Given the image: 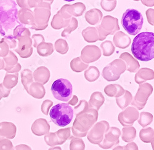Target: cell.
<instances>
[{"label":"cell","instance_id":"obj_1","mask_svg":"<svg viewBox=\"0 0 154 150\" xmlns=\"http://www.w3.org/2000/svg\"><path fill=\"white\" fill-rule=\"evenodd\" d=\"M133 55L137 60L147 62L154 58V34L142 32L133 40L131 45Z\"/></svg>","mask_w":154,"mask_h":150},{"label":"cell","instance_id":"obj_2","mask_svg":"<svg viewBox=\"0 0 154 150\" xmlns=\"http://www.w3.org/2000/svg\"><path fill=\"white\" fill-rule=\"evenodd\" d=\"M97 119L98 111L94 109H88L76 115L71 128L73 136L80 139L86 136Z\"/></svg>","mask_w":154,"mask_h":150},{"label":"cell","instance_id":"obj_3","mask_svg":"<svg viewBox=\"0 0 154 150\" xmlns=\"http://www.w3.org/2000/svg\"><path fill=\"white\" fill-rule=\"evenodd\" d=\"M17 12L15 2L0 1V33L3 36L18 22Z\"/></svg>","mask_w":154,"mask_h":150},{"label":"cell","instance_id":"obj_4","mask_svg":"<svg viewBox=\"0 0 154 150\" xmlns=\"http://www.w3.org/2000/svg\"><path fill=\"white\" fill-rule=\"evenodd\" d=\"M122 24L130 35H136L142 29L144 18L140 12L134 9H127L122 16Z\"/></svg>","mask_w":154,"mask_h":150},{"label":"cell","instance_id":"obj_5","mask_svg":"<svg viewBox=\"0 0 154 150\" xmlns=\"http://www.w3.org/2000/svg\"><path fill=\"white\" fill-rule=\"evenodd\" d=\"M73 110L68 104H59L51 109L49 116L51 121L59 127H65L72 121Z\"/></svg>","mask_w":154,"mask_h":150},{"label":"cell","instance_id":"obj_6","mask_svg":"<svg viewBox=\"0 0 154 150\" xmlns=\"http://www.w3.org/2000/svg\"><path fill=\"white\" fill-rule=\"evenodd\" d=\"M51 90L54 98L58 100L68 102L72 95L73 87L68 80L60 78L53 83Z\"/></svg>","mask_w":154,"mask_h":150},{"label":"cell","instance_id":"obj_7","mask_svg":"<svg viewBox=\"0 0 154 150\" xmlns=\"http://www.w3.org/2000/svg\"><path fill=\"white\" fill-rule=\"evenodd\" d=\"M126 70L125 62L121 59H116L108 66L106 67L102 71V76L107 81H115L118 80L122 73Z\"/></svg>","mask_w":154,"mask_h":150},{"label":"cell","instance_id":"obj_8","mask_svg":"<svg viewBox=\"0 0 154 150\" xmlns=\"http://www.w3.org/2000/svg\"><path fill=\"white\" fill-rule=\"evenodd\" d=\"M96 29L99 33V41L104 40L107 36L113 34L120 30L119 20L110 16H106L102 19L100 26L96 27Z\"/></svg>","mask_w":154,"mask_h":150},{"label":"cell","instance_id":"obj_9","mask_svg":"<svg viewBox=\"0 0 154 150\" xmlns=\"http://www.w3.org/2000/svg\"><path fill=\"white\" fill-rule=\"evenodd\" d=\"M109 128V122L106 121H101L96 123L88 132V140L92 144H100Z\"/></svg>","mask_w":154,"mask_h":150},{"label":"cell","instance_id":"obj_10","mask_svg":"<svg viewBox=\"0 0 154 150\" xmlns=\"http://www.w3.org/2000/svg\"><path fill=\"white\" fill-rule=\"evenodd\" d=\"M153 92V87L149 83L140 84L139 89L134 98L131 102V105L135 108L140 110L145 106L149 97Z\"/></svg>","mask_w":154,"mask_h":150},{"label":"cell","instance_id":"obj_11","mask_svg":"<svg viewBox=\"0 0 154 150\" xmlns=\"http://www.w3.org/2000/svg\"><path fill=\"white\" fill-rule=\"evenodd\" d=\"M34 22L31 27L35 30H42L48 26V23L51 16L50 9L46 8H37L33 11Z\"/></svg>","mask_w":154,"mask_h":150},{"label":"cell","instance_id":"obj_12","mask_svg":"<svg viewBox=\"0 0 154 150\" xmlns=\"http://www.w3.org/2000/svg\"><path fill=\"white\" fill-rule=\"evenodd\" d=\"M120 135L121 131L119 128L115 127L109 128L104 135L103 140L98 145L104 149H109L114 146H117L120 143L119 137Z\"/></svg>","mask_w":154,"mask_h":150},{"label":"cell","instance_id":"obj_13","mask_svg":"<svg viewBox=\"0 0 154 150\" xmlns=\"http://www.w3.org/2000/svg\"><path fill=\"white\" fill-rule=\"evenodd\" d=\"M139 113L138 110L133 107H128L121 112L119 115L118 119L120 124L125 128L131 127L134 122L139 118Z\"/></svg>","mask_w":154,"mask_h":150},{"label":"cell","instance_id":"obj_14","mask_svg":"<svg viewBox=\"0 0 154 150\" xmlns=\"http://www.w3.org/2000/svg\"><path fill=\"white\" fill-rule=\"evenodd\" d=\"M17 47L15 51L22 58H29L31 56L33 52L32 40L29 36H23L18 38Z\"/></svg>","mask_w":154,"mask_h":150},{"label":"cell","instance_id":"obj_15","mask_svg":"<svg viewBox=\"0 0 154 150\" xmlns=\"http://www.w3.org/2000/svg\"><path fill=\"white\" fill-rule=\"evenodd\" d=\"M85 4L82 3H75L73 5L66 4L58 12L61 16L65 19H70L71 16H75L79 17L82 16L85 10Z\"/></svg>","mask_w":154,"mask_h":150},{"label":"cell","instance_id":"obj_16","mask_svg":"<svg viewBox=\"0 0 154 150\" xmlns=\"http://www.w3.org/2000/svg\"><path fill=\"white\" fill-rule=\"evenodd\" d=\"M101 56L99 48L96 46H87L85 47L81 54L80 58L87 64L97 60Z\"/></svg>","mask_w":154,"mask_h":150},{"label":"cell","instance_id":"obj_17","mask_svg":"<svg viewBox=\"0 0 154 150\" xmlns=\"http://www.w3.org/2000/svg\"><path fill=\"white\" fill-rule=\"evenodd\" d=\"M16 131L17 128L14 123L7 121L0 122V141L4 139H14Z\"/></svg>","mask_w":154,"mask_h":150},{"label":"cell","instance_id":"obj_18","mask_svg":"<svg viewBox=\"0 0 154 150\" xmlns=\"http://www.w3.org/2000/svg\"><path fill=\"white\" fill-rule=\"evenodd\" d=\"M32 133L36 136H43L49 132L50 126L45 119L40 118L36 119L32 125Z\"/></svg>","mask_w":154,"mask_h":150},{"label":"cell","instance_id":"obj_19","mask_svg":"<svg viewBox=\"0 0 154 150\" xmlns=\"http://www.w3.org/2000/svg\"><path fill=\"white\" fill-rule=\"evenodd\" d=\"M17 20L22 25L33 26L34 22L33 12L30 9L22 8L17 12Z\"/></svg>","mask_w":154,"mask_h":150},{"label":"cell","instance_id":"obj_20","mask_svg":"<svg viewBox=\"0 0 154 150\" xmlns=\"http://www.w3.org/2000/svg\"><path fill=\"white\" fill-rule=\"evenodd\" d=\"M33 78L36 82L41 84H46L50 78L49 70L45 67L38 68L33 74Z\"/></svg>","mask_w":154,"mask_h":150},{"label":"cell","instance_id":"obj_21","mask_svg":"<svg viewBox=\"0 0 154 150\" xmlns=\"http://www.w3.org/2000/svg\"><path fill=\"white\" fill-rule=\"evenodd\" d=\"M120 58L123 60V61L124 62H126L125 65L128 71L131 73H135L139 70L140 67L139 62L135 60L129 53L124 52L120 56Z\"/></svg>","mask_w":154,"mask_h":150},{"label":"cell","instance_id":"obj_22","mask_svg":"<svg viewBox=\"0 0 154 150\" xmlns=\"http://www.w3.org/2000/svg\"><path fill=\"white\" fill-rule=\"evenodd\" d=\"M113 43L117 47L121 49H125L129 47L131 43V39L123 32H119L114 35Z\"/></svg>","mask_w":154,"mask_h":150},{"label":"cell","instance_id":"obj_23","mask_svg":"<svg viewBox=\"0 0 154 150\" xmlns=\"http://www.w3.org/2000/svg\"><path fill=\"white\" fill-rule=\"evenodd\" d=\"M105 98L100 92H95L92 94L88 103L89 109H94L98 111L101 106L104 104Z\"/></svg>","mask_w":154,"mask_h":150},{"label":"cell","instance_id":"obj_24","mask_svg":"<svg viewBox=\"0 0 154 150\" xmlns=\"http://www.w3.org/2000/svg\"><path fill=\"white\" fill-rule=\"evenodd\" d=\"M153 79V71L150 68H143L139 70L135 76L136 82L140 84L147 80Z\"/></svg>","mask_w":154,"mask_h":150},{"label":"cell","instance_id":"obj_25","mask_svg":"<svg viewBox=\"0 0 154 150\" xmlns=\"http://www.w3.org/2000/svg\"><path fill=\"white\" fill-rule=\"evenodd\" d=\"M45 89L43 85L33 82L29 87L28 94L35 98L41 99L45 95Z\"/></svg>","mask_w":154,"mask_h":150},{"label":"cell","instance_id":"obj_26","mask_svg":"<svg viewBox=\"0 0 154 150\" xmlns=\"http://www.w3.org/2000/svg\"><path fill=\"white\" fill-rule=\"evenodd\" d=\"M102 17V13L100 10L93 9L88 11L85 14V19L86 21L91 25H96L101 20Z\"/></svg>","mask_w":154,"mask_h":150},{"label":"cell","instance_id":"obj_27","mask_svg":"<svg viewBox=\"0 0 154 150\" xmlns=\"http://www.w3.org/2000/svg\"><path fill=\"white\" fill-rule=\"evenodd\" d=\"M104 92L109 97L118 98L124 94L125 90L120 85L114 84L107 86L104 89Z\"/></svg>","mask_w":154,"mask_h":150},{"label":"cell","instance_id":"obj_28","mask_svg":"<svg viewBox=\"0 0 154 150\" xmlns=\"http://www.w3.org/2000/svg\"><path fill=\"white\" fill-rule=\"evenodd\" d=\"M82 35L86 41L89 43L96 42L99 40L97 30L95 27H88L82 32Z\"/></svg>","mask_w":154,"mask_h":150},{"label":"cell","instance_id":"obj_29","mask_svg":"<svg viewBox=\"0 0 154 150\" xmlns=\"http://www.w3.org/2000/svg\"><path fill=\"white\" fill-rule=\"evenodd\" d=\"M5 63V68L7 73L13 68L18 64V58L13 52L9 51L8 54L3 58Z\"/></svg>","mask_w":154,"mask_h":150},{"label":"cell","instance_id":"obj_30","mask_svg":"<svg viewBox=\"0 0 154 150\" xmlns=\"http://www.w3.org/2000/svg\"><path fill=\"white\" fill-rule=\"evenodd\" d=\"M18 78H19L18 73L9 74L6 73L2 84L6 89H11L12 88H14V87L16 86V85L17 84Z\"/></svg>","mask_w":154,"mask_h":150},{"label":"cell","instance_id":"obj_31","mask_svg":"<svg viewBox=\"0 0 154 150\" xmlns=\"http://www.w3.org/2000/svg\"><path fill=\"white\" fill-rule=\"evenodd\" d=\"M132 101L133 96L128 91H125V92L122 95L116 98L117 104L122 110H124L127 106L130 105Z\"/></svg>","mask_w":154,"mask_h":150},{"label":"cell","instance_id":"obj_32","mask_svg":"<svg viewBox=\"0 0 154 150\" xmlns=\"http://www.w3.org/2000/svg\"><path fill=\"white\" fill-rule=\"evenodd\" d=\"M21 81L25 89L28 93L30 86L33 82V78L32 71L29 69L23 70L21 73Z\"/></svg>","mask_w":154,"mask_h":150},{"label":"cell","instance_id":"obj_33","mask_svg":"<svg viewBox=\"0 0 154 150\" xmlns=\"http://www.w3.org/2000/svg\"><path fill=\"white\" fill-rule=\"evenodd\" d=\"M37 52L40 56L47 57L54 52L53 45L51 43L43 42L37 46Z\"/></svg>","mask_w":154,"mask_h":150},{"label":"cell","instance_id":"obj_34","mask_svg":"<svg viewBox=\"0 0 154 150\" xmlns=\"http://www.w3.org/2000/svg\"><path fill=\"white\" fill-rule=\"evenodd\" d=\"M139 137L140 139L144 143H152V147L153 149L154 132L152 128H147L146 129H141L139 132Z\"/></svg>","mask_w":154,"mask_h":150},{"label":"cell","instance_id":"obj_35","mask_svg":"<svg viewBox=\"0 0 154 150\" xmlns=\"http://www.w3.org/2000/svg\"><path fill=\"white\" fill-rule=\"evenodd\" d=\"M136 130L134 127H126L122 129V139L125 142H133L136 139Z\"/></svg>","mask_w":154,"mask_h":150},{"label":"cell","instance_id":"obj_36","mask_svg":"<svg viewBox=\"0 0 154 150\" xmlns=\"http://www.w3.org/2000/svg\"><path fill=\"white\" fill-rule=\"evenodd\" d=\"M70 19H63L58 12L54 16L51 22V26L54 29H60L62 27H66L69 24Z\"/></svg>","mask_w":154,"mask_h":150},{"label":"cell","instance_id":"obj_37","mask_svg":"<svg viewBox=\"0 0 154 150\" xmlns=\"http://www.w3.org/2000/svg\"><path fill=\"white\" fill-rule=\"evenodd\" d=\"M84 74L87 81L89 82H94L99 78L100 76V72L97 67L91 66L85 71Z\"/></svg>","mask_w":154,"mask_h":150},{"label":"cell","instance_id":"obj_38","mask_svg":"<svg viewBox=\"0 0 154 150\" xmlns=\"http://www.w3.org/2000/svg\"><path fill=\"white\" fill-rule=\"evenodd\" d=\"M70 67L73 71L80 73L86 70L88 67V64L84 63L80 57H76L71 61Z\"/></svg>","mask_w":154,"mask_h":150},{"label":"cell","instance_id":"obj_39","mask_svg":"<svg viewBox=\"0 0 154 150\" xmlns=\"http://www.w3.org/2000/svg\"><path fill=\"white\" fill-rule=\"evenodd\" d=\"M59 141V145L63 144L68 139H70L71 136V128L60 129L55 132Z\"/></svg>","mask_w":154,"mask_h":150},{"label":"cell","instance_id":"obj_40","mask_svg":"<svg viewBox=\"0 0 154 150\" xmlns=\"http://www.w3.org/2000/svg\"><path fill=\"white\" fill-rule=\"evenodd\" d=\"M70 150H85V144L82 139L76 138L75 136H70Z\"/></svg>","mask_w":154,"mask_h":150},{"label":"cell","instance_id":"obj_41","mask_svg":"<svg viewBox=\"0 0 154 150\" xmlns=\"http://www.w3.org/2000/svg\"><path fill=\"white\" fill-rule=\"evenodd\" d=\"M153 121V115L148 112H142L140 114V117L138 119V123L141 126L145 128Z\"/></svg>","mask_w":154,"mask_h":150},{"label":"cell","instance_id":"obj_42","mask_svg":"<svg viewBox=\"0 0 154 150\" xmlns=\"http://www.w3.org/2000/svg\"><path fill=\"white\" fill-rule=\"evenodd\" d=\"M13 36L16 38V40L19 37L23 36H30V32L29 30L25 27L23 25H19L13 31Z\"/></svg>","mask_w":154,"mask_h":150},{"label":"cell","instance_id":"obj_43","mask_svg":"<svg viewBox=\"0 0 154 150\" xmlns=\"http://www.w3.org/2000/svg\"><path fill=\"white\" fill-rule=\"evenodd\" d=\"M55 49L57 52L61 54H65L69 51V46L66 41L59 39L55 43Z\"/></svg>","mask_w":154,"mask_h":150},{"label":"cell","instance_id":"obj_44","mask_svg":"<svg viewBox=\"0 0 154 150\" xmlns=\"http://www.w3.org/2000/svg\"><path fill=\"white\" fill-rule=\"evenodd\" d=\"M104 56H110L115 51V47L110 41H106L100 44Z\"/></svg>","mask_w":154,"mask_h":150},{"label":"cell","instance_id":"obj_45","mask_svg":"<svg viewBox=\"0 0 154 150\" xmlns=\"http://www.w3.org/2000/svg\"><path fill=\"white\" fill-rule=\"evenodd\" d=\"M45 141L46 143L51 147L59 145L57 137L55 132H49L45 136Z\"/></svg>","mask_w":154,"mask_h":150},{"label":"cell","instance_id":"obj_46","mask_svg":"<svg viewBox=\"0 0 154 150\" xmlns=\"http://www.w3.org/2000/svg\"><path fill=\"white\" fill-rule=\"evenodd\" d=\"M78 24V22H77V20L75 18H71L70 22L67 26V27L62 33L61 36L63 37L67 36L72 31H74L77 28Z\"/></svg>","mask_w":154,"mask_h":150},{"label":"cell","instance_id":"obj_47","mask_svg":"<svg viewBox=\"0 0 154 150\" xmlns=\"http://www.w3.org/2000/svg\"><path fill=\"white\" fill-rule=\"evenodd\" d=\"M3 40L8 44L9 49H16L17 46V42L16 38L13 35H8L5 36Z\"/></svg>","mask_w":154,"mask_h":150},{"label":"cell","instance_id":"obj_48","mask_svg":"<svg viewBox=\"0 0 154 150\" xmlns=\"http://www.w3.org/2000/svg\"><path fill=\"white\" fill-rule=\"evenodd\" d=\"M88 109H89V106H88V102L86 100H82L80 102V104L75 107L73 112L74 111L75 112L76 115L82 112L86 111Z\"/></svg>","mask_w":154,"mask_h":150},{"label":"cell","instance_id":"obj_49","mask_svg":"<svg viewBox=\"0 0 154 150\" xmlns=\"http://www.w3.org/2000/svg\"><path fill=\"white\" fill-rule=\"evenodd\" d=\"M116 1H102L100 2V5L102 8H103L106 11L110 12L114 9L116 6Z\"/></svg>","mask_w":154,"mask_h":150},{"label":"cell","instance_id":"obj_50","mask_svg":"<svg viewBox=\"0 0 154 150\" xmlns=\"http://www.w3.org/2000/svg\"><path fill=\"white\" fill-rule=\"evenodd\" d=\"M10 50L8 44L2 39L0 40V58H4L9 52Z\"/></svg>","mask_w":154,"mask_h":150},{"label":"cell","instance_id":"obj_51","mask_svg":"<svg viewBox=\"0 0 154 150\" xmlns=\"http://www.w3.org/2000/svg\"><path fill=\"white\" fill-rule=\"evenodd\" d=\"M14 146L10 140L4 139L0 141V150H13Z\"/></svg>","mask_w":154,"mask_h":150},{"label":"cell","instance_id":"obj_52","mask_svg":"<svg viewBox=\"0 0 154 150\" xmlns=\"http://www.w3.org/2000/svg\"><path fill=\"white\" fill-rule=\"evenodd\" d=\"M32 43L33 42V47H37V46L40 43L45 42V41L44 37L40 34H33L32 37Z\"/></svg>","mask_w":154,"mask_h":150},{"label":"cell","instance_id":"obj_53","mask_svg":"<svg viewBox=\"0 0 154 150\" xmlns=\"http://www.w3.org/2000/svg\"><path fill=\"white\" fill-rule=\"evenodd\" d=\"M53 102L49 100H46L44 101L42 105V111L43 114L45 115H48V112L49 110L50 107L53 105Z\"/></svg>","mask_w":154,"mask_h":150},{"label":"cell","instance_id":"obj_54","mask_svg":"<svg viewBox=\"0 0 154 150\" xmlns=\"http://www.w3.org/2000/svg\"><path fill=\"white\" fill-rule=\"evenodd\" d=\"M123 150H139L137 144L134 142H130L123 146Z\"/></svg>","mask_w":154,"mask_h":150},{"label":"cell","instance_id":"obj_55","mask_svg":"<svg viewBox=\"0 0 154 150\" xmlns=\"http://www.w3.org/2000/svg\"><path fill=\"white\" fill-rule=\"evenodd\" d=\"M0 91H1V92H2L3 98L8 97L9 95L10 92H11V89H6V87L3 85L2 83L0 84Z\"/></svg>","mask_w":154,"mask_h":150},{"label":"cell","instance_id":"obj_56","mask_svg":"<svg viewBox=\"0 0 154 150\" xmlns=\"http://www.w3.org/2000/svg\"><path fill=\"white\" fill-rule=\"evenodd\" d=\"M13 150H32V148L27 145H24V144H20V145H16Z\"/></svg>","mask_w":154,"mask_h":150},{"label":"cell","instance_id":"obj_57","mask_svg":"<svg viewBox=\"0 0 154 150\" xmlns=\"http://www.w3.org/2000/svg\"><path fill=\"white\" fill-rule=\"evenodd\" d=\"M21 65L19 63H18L11 70L8 72L9 74H15V73H18V72L21 70Z\"/></svg>","mask_w":154,"mask_h":150},{"label":"cell","instance_id":"obj_58","mask_svg":"<svg viewBox=\"0 0 154 150\" xmlns=\"http://www.w3.org/2000/svg\"><path fill=\"white\" fill-rule=\"evenodd\" d=\"M17 3L21 8L29 9L28 5V1H17Z\"/></svg>","mask_w":154,"mask_h":150},{"label":"cell","instance_id":"obj_59","mask_svg":"<svg viewBox=\"0 0 154 150\" xmlns=\"http://www.w3.org/2000/svg\"><path fill=\"white\" fill-rule=\"evenodd\" d=\"M78 100H79L78 97H77L76 96H75V95H74V96H73V100H72L71 101H70L68 104H69V105L70 104V105L74 106V105H75L77 104V102H78Z\"/></svg>","mask_w":154,"mask_h":150},{"label":"cell","instance_id":"obj_60","mask_svg":"<svg viewBox=\"0 0 154 150\" xmlns=\"http://www.w3.org/2000/svg\"><path fill=\"white\" fill-rule=\"evenodd\" d=\"M142 3L146 6H153V2H142Z\"/></svg>","mask_w":154,"mask_h":150},{"label":"cell","instance_id":"obj_61","mask_svg":"<svg viewBox=\"0 0 154 150\" xmlns=\"http://www.w3.org/2000/svg\"><path fill=\"white\" fill-rule=\"evenodd\" d=\"M4 68H5V63H4V61H3V58H0V70H4Z\"/></svg>","mask_w":154,"mask_h":150},{"label":"cell","instance_id":"obj_62","mask_svg":"<svg viewBox=\"0 0 154 150\" xmlns=\"http://www.w3.org/2000/svg\"><path fill=\"white\" fill-rule=\"evenodd\" d=\"M48 150H62V148L60 146H54V147H51Z\"/></svg>","mask_w":154,"mask_h":150},{"label":"cell","instance_id":"obj_63","mask_svg":"<svg viewBox=\"0 0 154 150\" xmlns=\"http://www.w3.org/2000/svg\"><path fill=\"white\" fill-rule=\"evenodd\" d=\"M112 150H123V146H117L115 148H114Z\"/></svg>","mask_w":154,"mask_h":150},{"label":"cell","instance_id":"obj_64","mask_svg":"<svg viewBox=\"0 0 154 150\" xmlns=\"http://www.w3.org/2000/svg\"><path fill=\"white\" fill-rule=\"evenodd\" d=\"M3 98V95H2V92L1 91H0V100Z\"/></svg>","mask_w":154,"mask_h":150}]
</instances>
